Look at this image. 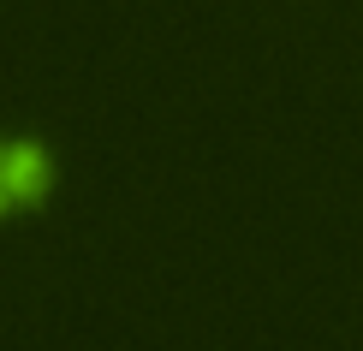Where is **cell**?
Listing matches in <instances>:
<instances>
[{
	"instance_id": "6da1fadb",
	"label": "cell",
	"mask_w": 363,
	"mask_h": 351,
	"mask_svg": "<svg viewBox=\"0 0 363 351\" xmlns=\"http://www.w3.org/2000/svg\"><path fill=\"white\" fill-rule=\"evenodd\" d=\"M54 149L36 143V137H6V149H0V191H6L12 208H42L54 196Z\"/></svg>"
},
{
	"instance_id": "7a4b0ae2",
	"label": "cell",
	"mask_w": 363,
	"mask_h": 351,
	"mask_svg": "<svg viewBox=\"0 0 363 351\" xmlns=\"http://www.w3.org/2000/svg\"><path fill=\"white\" fill-rule=\"evenodd\" d=\"M6 215H12V203H6V191H0V221H6Z\"/></svg>"
},
{
	"instance_id": "3957f363",
	"label": "cell",
	"mask_w": 363,
	"mask_h": 351,
	"mask_svg": "<svg viewBox=\"0 0 363 351\" xmlns=\"http://www.w3.org/2000/svg\"><path fill=\"white\" fill-rule=\"evenodd\" d=\"M0 149H6V137H0Z\"/></svg>"
}]
</instances>
